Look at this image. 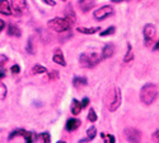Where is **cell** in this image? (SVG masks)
Segmentation results:
<instances>
[{
    "mask_svg": "<svg viewBox=\"0 0 159 143\" xmlns=\"http://www.w3.org/2000/svg\"><path fill=\"white\" fill-rule=\"evenodd\" d=\"M57 78H59V72L57 70H52V72L48 73V79L55 81V79H57Z\"/></svg>",
    "mask_w": 159,
    "mask_h": 143,
    "instance_id": "29",
    "label": "cell"
},
{
    "mask_svg": "<svg viewBox=\"0 0 159 143\" xmlns=\"http://www.w3.org/2000/svg\"><path fill=\"white\" fill-rule=\"evenodd\" d=\"M102 139H104V143H116V138L112 134H106V133H101Z\"/></svg>",
    "mask_w": 159,
    "mask_h": 143,
    "instance_id": "25",
    "label": "cell"
},
{
    "mask_svg": "<svg viewBox=\"0 0 159 143\" xmlns=\"http://www.w3.org/2000/svg\"><path fill=\"white\" fill-rule=\"evenodd\" d=\"M116 32V27L115 26H111V27H108L107 30H104V31H101L99 32V36L101 37H106V36H111Z\"/></svg>",
    "mask_w": 159,
    "mask_h": 143,
    "instance_id": "24",
    "label": "cell"
},
{
    "mask_svg": "<svg viewBox=\"0 0 159 143\" xmlns=\"http://www.w3.org/2000/svg\"><path fill=\"white\" fill-rule=\"evenodd\" d=\"M112 3L115 4H118V3H126V2H131V0H111Z\"/></svg>",
    "mask_w": 159,
    "mask_h": 143,
    "instance_id": "35",
    "label": "cell"
},
{
    "mask_svg": "<svg viewBox=\"0 0 159 143\" xmlns=\"http://www.w3.org/2000/svg\"><path fill=\"white\" fill-rule=\"evenodd\" d=\"M80 124H82V122L79 119H69L68 122H66L65 128H66V131L68 132H74L79 126H80Z\"/></svg>",
    "mask_w": 159,
    "mask_h": 143,
    "instance_id": "12",
    "label": "cell"
},
{
    "mask_svg": "<svg viewBox=\"0 0 159 143\" xmlns=\"http://www.w3.org/2000/svg\"><path fill=\"white\" fill-rule=\"evenodd\" d=\"M38 139H39V143H51V136L48 132H43L38 136Z\"/></svg>",
    "mask_w": 159,
    "mask_h": 143,
    "instance_id": "21",
    "label": "cell"
},
{
    "mask_svg": "<svg viewBox=\"0 0 159 143\" xmlns=\"http://www.w3.org/2000/svg\"><path fill=\"white\" fill-rule=\"evenodd\" d=\"M10 7L13 10V14L22 16L27 10V2L25 0H10Z\"/></svg>",
    "mask_w": 159,
    "mask_h": 143,
    "instance_id": "8",
    "label": "cell"
},
{
    "mask_svg": "<svg viewBox=\"0 0 159 143\" xmlns=\"http://www.w3.org/2000/svg\"><path fill=\"white\" fill-rule=\"evenodd\" d=\"M52 60H54L56 64H59V65H61V67H65V65H66V61H65L62 54H59V53L55 54L54 56H52Z\"/></svg>",
    "mask_w": 159,
    "mask_h": 143,
    "instance_id": "19",
    "label": "cell"
},
{
    "mask_svg": "<svg viewBox=\"0 0 159 143\" xmlns=\"http://www.w3.org/2000/svg\"><path fill=\"white\" fill-rule=\"evenodd\" d=\"M82 110H83L82 103L79 102L76 98H73V102H71V112L74 115H78V114H80Z\"/></svg>",
    "mask_w": 159,
    "mask_h": 143,
    "instance_id": "17",
    "label": "cell"
},
{
    "mask_svg": "<svg viewBox=\"0 0 159 143\" xmlns=\"http://www.w3.org/2000/svg\"><path fill=\"white\" fill-rule=\"evenodd\" d=\"M132 59H134V53H132V47H131L130 44H127V51H126V55H125V58H124V61H125V63H129V61H131Z\"/></svg>",
    "mask_w": 159,
    "mask_h": 143,
    "instance_id": "22",
    "label": "cell"
},
{
    "mask_svg": "<svg viewBox=\"0 0 159 143\" xmlns=\"http://www.w3.org/2000/svg\"><path fill=\"white\" fill-rule=\"evenodd\" d=\"M113 13L115 12H113V8L111 5H103V7H101V8H98L97 10L93 12V17L97 21H103L106 18L113 16Z\"/></svg>",
    "mask_w": 159,
    "mask_h": 143,
    "instance_id": "6",
    "label": "cell"
},
{
    "mask_svg": "<svg viewBox=\"0 0 159 143\" xmlns=\"http://www.w3.org/2000/svg\"><path fill=\"white\" fill-rule=\"evenodd\" d=\"M65 18L66 19H68L71 24L76 21V17H75V13H74V10L70 8V7H68V8H66V10H65Z\"/></svg>",
    "mask_w": 159,
    "mask_h": 143,
    "instance_id": "18",
    "label": "cell"
},
{
    "mask_svg": "<svg viewBox=\"0 0 159 143\" xmlns=\"http://www.w3.org/2000/svg\"><path fill=\"white\" fill-rule=\"evenodd\" d=\"M7 92H8V89H7V86L3 83V82H0V100H5L7 97Z\"/></svg>",
    "mask_w": 159,
    "mask_h": 143,
    "instance_id": "28",
    "label": "cell"
},
{
    "mask_svg": "<svg viewBox=\"0 0 159 143\" xmlns=\"http://www.w3.org/2000/svg\"><path fill=\"white\" fill-rule=\"evenodd\" d=\"M24 141H25V143H33L34 142V139H36V134L34 133H32V132H27L24 134Z\"/></svg>",
    "mask_w": 159,
    "mask_h": 143,
    "instance_id": "26",
    "label": "cell"
},
{
    "mask_svg": "<svg viewBox=\"0 0 159 143\" xmlns=\"http://www.w3.org/2000/svg\"><path fill=\"white\" fill-rule=\"evenodd\" d=\"M32 73L33 74H45V73H47V69L42 65H39V64H37V65H34L32 68Z\"/></svg>",
    "mask_w": 159,
    "mask_h": 143,
    "instance_id": "23",
    "label": "cell"
},
{
    "mask_svg": "<svg viewBox=\"0 0 159 143\" xmlns=\"http://www.w3.org/2000/svg\"><path fill=\"white\" fill-rule=\"evenodd\" d=\"M153 141H154L155 143H159V129L153 133Z\"/></svg>",
    "mask_w": 159,
    "mask_h": 143,
    "instance_id": "31",
    "label": "cell"
},
{
    "mask_svg": "<svg viewBox=\"0 0 159 143\" xmlns=\"http://www.w3.org/2000/svg\"><path fill=\"white\" fill-rule=\"evenodd\" d=\"M76 31H78V32H80V33H84V35H94V33H97L98 31H101V28H99V27H92V28L78 27Z\"/></svg>",
    "mask_w": 159,
    "mask_h": 143,
    "instance_id": "15",
    "label": "cell"
},
{
    "mask_svg": "<svg viewBox=\"0 0 159 143\" xmlns=\"http://www.w3.org/2000/svg\"><path fill=\"white\" fill-rule=\"evenodd\" d=\"M8 35L9 36H13V37H20L22 36V32L14 24H9L8 26Z\"/></svg>",
    "mask_w": 159,
    "mask_h": 143,
    "instance_id": "16",
    "label": "cell"
},
{
    "mask_svg": "<svg viewBox=\"0 0 159 143\" xmlns=\"http://www.w3.org/2000/svg\"><path fill=\"white\" fill-rule=\"evenodd\" d=\"M3 78H4V73H0V81H2Z\"/></svg>",
    "mask_w": 159,
    "mask_h": 143,
    "instance_id": "37",
    "label": "cell"
},
{
    "mask_svg": "<svg viewBox=\"0 0 159 143\" xmlns=\"http://www.w3.org/2000/svg\"><path fill=\"white\" fill-rule=\"evenodd\" d=\"M111 95H112V97H111V101H110V103H108V109H110V111H116L118 107H120L121 102H122L121 89L118 88V87H116Z\"/></svg>",
    "mask_w": 159,
    "mask_h": 143,
    "instance_id": "7",
    "label": "cell"
},
{
    "mask_svg": "<svg viewBox=\"0 0 159 143\" xmlns=\"http://www.w3.org/2000/svg\"><path fill=\"white\" fill-rule=\"evenodd\" d=\"M10 72H11L13 74H18V73L20 72V67L16 64V65H13V67L10 68Z\"/></svg>",
    "mask_w": 159,
    "mask_h": 143,
    "instance_id": "30",
    "label": "cell"
},
{
    "mask_svg": "<svg viewBox=\"0 0 159 143\" xmlns=\"http://www.w3.org/2000/svg\"><path fill=\"white\" fill-rule=\"evenodd\" d=\"M57 143H66V142H64V141H59Z\"/></svg>",
    "mask_w": 159,
    "mask_h": 143,
    "instance_id": "38",
    "label": "cell"
},
{
    "mask_svg": "<svg viewBox=\"0 0 159 143\" xmlns=\"http://www.w3.org/2000/svg\"><path fill=\"white\" fill-rule=\"evenodd\" d=\"M157 50H159V40L153 45V51H157Z\"/></svg>",
    "mask_w": 159,
    "mask_h": 143,
    "instance_id": "36",
    "label": "cell"
},
{
    "mask_svg": "<svg viewBox=\"0 0 159 143\" xmlns=\"http://www.w3.org/2000/svg\"><path fill=\"white\" fill-rule=\"evenodd\" d=\"M124 136L129 143H140L141 142V132L136 128H126L124 131Z\"/></svg>",
    "mask_w": 159,
    "mask_h": 143,
    "instance_id": "5",
    "label": "cell"
},
{
    "mask_svg": "<svg viewBox=\"0 0 159 143\" xmlns=\"http://www.w3.org/2000/svg\"><path fill=\"white\" fill-rule=\"evenodd\" d=\"M4 28H5V22L3 19H0V32H2Z\"/></svg>",
    "mask_w": 159,
    "mask_h": 143,
    "instance_id": "34",
    "label": "cell"
},
{
    "mask_svg": "<svg viewBox=\"0 0 159 143\" xmlns=\"http://www.w3.org/2000/svg\"><path fill=\"white\" fill-rule=\"evenodd\" d=\"M94 4H96V0H79V7H80V9L84 13L89 12L94 7Z\"/></svg>",
    "mask_w": 159,
    "mask_h": 143,
    "instance_id": "13",
    "label": "cell"
},
{
    "mask_svg": "<svg viewBox=\"0 0 159 143\" xmlns=\"http://www.w3.org/2000/svg\"><path fill=\"white\" fill-rule=\"evenodd\" d=\"M80 103H82V107H83V109H84V107H87V106H88V103H89V98H88V97L83 98V101H82Z\"/></svg>",
    "mask_w": 159,
    "mask_h": 143,
    "instance_id": "32",
    "label": "cell"
},
{
    "mask_svg": "<svg viewBox=\"0 0 159 143\" xmlns=\"http://www.w3.org/2000/svg\"><path fill=\"white\" fill-rule=\"evenodd\" d=\"M87 84H88V81H87L85 77H75L73 79V86L75 88H82V87H84Z\"/></svg>",
    "mask_w": 159,
    "mask_h": 143,
    "instance_id": "14",
    "label": "cell"
},
{
    "mask_svg": "<svg viewBox=\"0 0 159 143\" xmlns=\"http://www.w3.org/2000/svg\"><path fill=\"white\" fill-rule=\"evenodd\" d=\"M0 13L4 16H11L13 14L9 0H0Z\"/></svg>",
    "mask_w": 159,
    "mask_h": 143,
    "instance_id": "10",
    "label": "cell"
},
{
    "mask_svg": "<svg viewBox=\"0 0 159 143\" xmlns=\"http://www.w3.org/2000/svg\"><path fill=\"white\" fill-rule=\"evenodd\" d=\"M115 50H116V46L113 44H107V45H104L103 50H102V55L101 58L104 60V59H110L115 54Z\"/></svg>",
    "mask_w": 159,
    "mask_h": 143,
    "instance_id": "9",
    "label": "cell"
},
{
    "mask_svg": "<svg viewBox=\"0 0 159 143\" xmlns=\"http://www.w3.org/2000/svg\"><path fill=\"white\" fill-rule=\"evenodd\" d=\"M143 33H144V40H145V46H153L154 40H155V36H157V31L155 27L153 24L148 23L144 26L143 28Z\"/></svg>",
    "mask_w": 159,
    "mask_h": 143,
    "instance_id": "4",
    "label": "cell"
},
{
    "mask_svg": "<svg viewBox=\"0 0 159 143\" xmlns=\"http://www.w3.org/2000/svg\"><path fill=\"white\" fill-rule=\"evenodd\" d=\"M87 119H88L90 123H94V122H97L98 116H97V114H96V111H94L93 109H90V110H89V112H88V116H87Z\"/></svg>",
    "mask_w": 159,
    "mask_h": 143,
    "instance_id": "27",
    "label": "cell"
},
{
    "mask_svg": "<svg viewBox=\"0 0 159 143\" xmlns=\"http://www.w3.org/2000/svg\"><path fill=\"white\" fill-rule=\"evenodd\" d=\"M97 136V128L94 125H92L87 129V138L85 139H80L79 143H85V142H89V141H93Z\"/></svg>",
    "mask_w": 159,
    "mask_h": 143,
    "instance_id": "11",
    "label": "cell"
},
{
    "mask_svg": "<svg viewBox=\"0 0 159 143\" xmlns=\"http://www.w3.org/2000/svg\"><path fill=\"white\" fill-rule=\"evenodd\" d=\"M27 133V131H24V129H16V131H13L10 134H9V137H8V139L10 141V139H13V138H16V137H19V136H22V137H24V134Z\"/></svg>",
    "mask_w": 159,
    "mask_h": 143,
    "instance_id": "20",
    "label": "cell"
},
{
    "mask_svg": "<svg viewBox=\"0 0 159 143\" xmlns=\"http://www.w3.org/2000/svg\"><path fill=\"white\" fill-rule=\"evenodd\" d=\"M158 95H159V91H158L157 84L147 83V84L143 86V88L140 91V101L144 103V105L149 106L157 101Z\"/></svg>",
    "mask_w": 159,
    "mask_h": 143,
    "instance_id": "1",
    "label": "cell"
},
{
    "mask_svg": "<svg viewBox=\"0 0 159 143\" xmlns=\"http://www.w3.org/2000/svg\"><path fill=\"white\" fill-rule=\"evenodd\" d=\"M47 27L52 31H55V32H65V31L70 30L71 23L66 18L56 17V18H52L47 22Z\"/></svg>",
    "mask_w": 159,
    "mask_h": 143,
    "instance_id": "3",
    "label": "cell"
},
{
    "mask_svg": "<svg viewBox=\"0 0 159 143\" xmlns=\"http://www.w3.org/2000/svg\"><path fill=\"white\" fill-rule=\"evenodd\" d=\"M102 61L101 55L92 53V54H80L79 56V64H80L82 68H87V69H92L97 67L98 64Z\"/></svg>",
    "mask_w": 159,
    "mask_h": 143,
    "instance_id": "2",
    "label": "cell"
},
{
    "mask_svg": "<svg viewBox=\"0 0 159 143\" xmlns=\"http://www.w3.org/2000/svg\"><path fill=\"white\" fill-rule=\"evenodd\" d=\"M42 2H43L45 4H47V5H51V7H55V5H56V3L54 2V0H42Z\"/></svg>",
    "mask_w": 159,
    "mask_h": 143,
    "instance_id": "33",
    "label": "cell"
}]
</instances>
